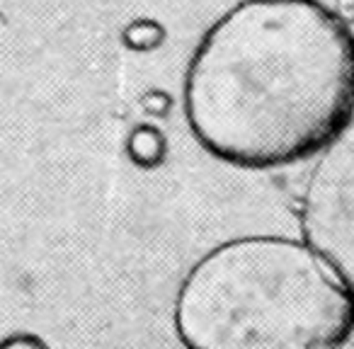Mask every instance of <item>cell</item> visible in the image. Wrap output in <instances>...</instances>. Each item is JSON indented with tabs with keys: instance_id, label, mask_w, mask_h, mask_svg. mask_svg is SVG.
<instances>
[{
	"instance_id": "6da1fadb",
	"label": "cell",
	"mask_w": 354,
	"mask_h": 349,
	"mask_svg": "<svg viewBox=\"0 0 354 349\" xmlns=\"http://www.w3.org/2000/svg\"><path fill=\"white\" fill-rule=\"evenodd\" d=\"M183 107L226 165L308 160L354 117V30L320 0H243L194 49Z\"/></svg>"
},
{
	"instance_id": "7a4b0ae2",
	"label": "cell",
	"mask_w": 354,
	"mask_h": 349,
	"mask_svg": "<svg viewBox=\"0 0 354 349\" xmlns=\"http://www.w3.org/2000/svg\"><path fill=\"white\" fill-rule=\"evenodd\" d=\"M172 323L185 349H342L354 296L304 238L245 236L194 262Z\"/></svg>"
},
{
	"instance_id": "3957f363",
	"label": "cell",
	"mask_w": 354,
	"mask_h": 349,
	"mask_svg": "<svg viewBox=\"0 0 354 349\" xmlns=\"http://www.w3.org/2000/svg\"><path fill=\"white\" fill-rule=\"evenodd\" d=\"M318 155L301 199V233L354 296V117Z\"/></svg>"
},
{
	"instance_id": "277c9868",
	"label": "cell",
	"mask_w": 354,
	"mask_h": 349,
	"mask_svg": "<svg viewBox=\"0 0 354 349\" xmlns=\"http://www.w3.org/2000/svg\"><path fill=\"white\" fill-rule=\"evenodd\" d=\"M0 349H51L44 337L35 332H12L0 339Z\"/></svg>"
}]
</instances>
